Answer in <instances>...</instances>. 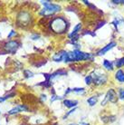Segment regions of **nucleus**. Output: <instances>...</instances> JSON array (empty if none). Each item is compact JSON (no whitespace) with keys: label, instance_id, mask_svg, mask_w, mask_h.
Returning a JSON list of instances; mask_svg holds the SVG:
<instances>
[{"label":"nucleus","instance_id":"obj_1","mask_svg":"<svg viewBox=\"0 0 124 125\" xmlns=\"http://www.w3.org/2000/svg\"><path fill=\"white\" fill-rule=\"evenodd\" d=\"M93 59V55L91 53H83L80 50H74L72 52H68L64 59V62H75V61H83V60Z\"/></svg>","mask_w":124,"mask_h":125},{"label":"nucleus","instance_id":"obj_2","mask_svg":"<svg viewBox=\"0 0 124 125\" xmlns=\"http://www.w3.org/2000/svg\"><path fill=\"white\" fill-rule=\"evenodd\" d=\"M51 28L55 33H63L67 29V23L62 17H56L51 22Z\"/></svg>","mask_w":124,"mask_h":125},{"label":"nucleus","instance_id":"obj_3","mask_svg":"<svg viewBox=\"0 0 124 125\" xmlns=\"http://www.w3.org/2000/svg\"><path fill=\"white\" fill-rule=\"evenodd\" d=\"M41 3L43 5V9L40 12L42 16H50L53 15L54 13L58 12L61 9V6L55 4H52L49 1H42Z\"/></svg>","mask_w":124,"mask_h":125},{"label":"nucleus","instance_id":"obj_4","mask_svg":"<svg viewBox=\"0 0 124 125\" xmlns=\"http://www.w3.org/2000/svg\"><path fill=\"white\" fill-rule=\"evenodd\" d=\"M91 76L93 78V83H94L95 84H103V83H105L107 81V76L104 73L98 74L97 73H93V74H91Z\"/></svg>","mask_w":124,"mask_h":125},{"label":"nucleus","instance_id":"obj_5","mask_svg":"<svg viewBox=\"0 0 124 125\" xmlns=\"http://www.w3.org/2000/svg\"><path fill=\"white\" fill-rule=\"evenodd\" d=\"M108 102H112V103H116L117 102V94H116V93H115L113 89H110L108 91L103 102H102V105H105V103H108Z\"/></svg>","mask_w":124,"mask_h":125},{"label":"nucleus","instance_id":"obj_6","mask_svg":"<svg viewBox=\"0 0 124 125\" xmlns=\"http://www.w3.org/2000/svg\"><path fill=\"white\" fill-rule=\"evenodd\" d=\"M19 46H20V44H19L18 42H16V41H9L8 43H6L5 44V49L8 53H16Z\"/></svg>","mask_w":124,"mask_h":125},{"label":"nucleus","instance_id":"obj_7","mask_svg":"<svg viewBox=\"0 0 124 125\" xmlns=\"http://www.w3.org/2000/svg\"><path fill=\"white\" fill-rule=\"evenodd\" d=\"M28 108L27 106H25V105H23V104H21V105H17V106H16L15 108H13V109H11L8 112V114H10V115H12V114H15V113H20V112H25V111H27Z\"/></svg>","mask_w":124,"mask_h":125},{"label":"nucleus","instance_id":"obj_8","mask_svg":"<svg viewBox=\"0 0 124 125\" xmlns=\"http://www.w3.org/2000/svg\"><path fill=\"white\" fill-rule=\"evenodd\" d=\"M67 53H68V52H66V51H61V52L55 53V54L53 55V60L54 61V62H61V61H64Z\"/></svg>","mask_w":124,"mask_h":125},{"label":"nucleus","instance_id":"obj_9","mask_svg":"<svg viewBox=\"0 0 124 125\" xmlns=\"http://www.w3.org/2000/svg\"><path fill=\"white\" fill-rule=\"evenodd\" d=\"M115 45H116V43H115V42H112V43H110V44H107L105 47H103L102 50L99 51V52L97 53V55L101 56V55H103V54H105V53H107L109 50L112 49V48H113Z\"/></svg>","mask_w":124,"mask_h":125},{"label":"nucleus","instance_id":"obj_10","mask_svg":"<svg viewBox=\"0 0 124 125\" xmlns=\"http://www.w3.org/2000/svg\"><path fill=\"white\" fill-rule=\"evenodd\" d=\"M63 104L68 108H73V107H76V105L78 104V102L72 100H64L63 101Z\"/></svg>","mask_w":124,"mask_h":125},{"label":"nucleus","instance_id":"obj_11","mask_svg":"<svg viewBox=\"0 0 124 125\" xmlns=\"http://www.w3.org/2000/svg\"><path fill=\"white\" fill-rule=\"evenodd\" d=\"M115 78L120 83H124V72L122 70H119L115 73Z\"/></svg>","mask_w":124,"mask_h":125},{"label":"nucleus","instance_id":"obj_12","mask_svg":"<svg viewBox=\"0 0 124 125\" xmlns=\"http://www.w3.org/2000/svg\"><path fill=\"white\" fill-rule=\"evenodd\" d=\"M81 27H82L81 24H78V25L74 27V29L72 30V32L70 34L69 37L72 38V37H76V36H78V31H80V30H81Z\"/></svg>","mask_w":124,"mask_h":125},{"label":"nucleus","instance_id":"obj_13","mask_svg":"<svg viewBox=\"0 0 124 125\" xmlns=\"http://www.w3.org/2000/svg\"><path fill=\"white\" fill-rule=\"evenodd\" d=\"M103 66L105 67L107 70H111L112 71V69H113V63H112L111 61H109V60H103Z\"/></svg>","mask_w":124,"mask_h":125},{"label":"nucleus","instance_id":"obj_14","mask_svg":"<svg viewBox=\"0 0 124 125\" xmlns=\"http://www.w3.org/2000/svg\"><path fill=\"white\" fill-rule=\"evenodd\" d=\"M97 100H98V98H97L96 96H92V97H90L89 99H87V103H89L90 106H93V105L96 104Z\"/></svg>","mask_w":124,"mask_h":125},{"label":"nucleus","instance_id":"obj_15","mask_svg":"<svg viewBox=\"0 0 124 125\" xmlns=\"http://www.w3.org/2000/svg\"><path fill=\"white\" fill-rule=\"evenodd\" d=\"M67 73L65 72V71H63V70H58V71H56L55 73H53V74H51V76H52V79L54 78V77H56V76H60V75H65Z\"/></svg>","mask_w":124,"mask_h":125},{"label":"nucleus","instance_id":"obj_16","mask_svg":"<svg viewBox=\"0 0 124 125\" xmlns=\"http://www.w3.org/2000/svg\"><path fill=\"white\" fill-rule=\"evenodd\" d=\"M115 64H116V66H117L118 68H121V67L124 66V57L120 58V59H118V60H116Z\"/></svg>","mask_w":124,"mask_h":125},{"label":"nucleus","instance_id":"obj_17","mask_svg":"<svg viewBox=\"0 0 124 125\" xmlns=\"http://www.w3.org/2000/svg\"><path fill=\"white\" fill-rule=\"evenodd\" d=\"M72 92L77 93V94H83L84 88H73V89H72Z\"/></svg>","mask_w":124,"mask_h":125},{"label":"nucleus","instance_id":"obj_18","mask_svg":"<svg viewBox=\"0 0 124 125\" xmlns=\"http://www.w3.org/2000/svg\"><path fill=\"white\" fill-rule=\"evenodd\" d=\"M119 97H120L121 100H122V101L124 100V89L123 88H121V89L119 90Z\"/></svg>","mask_w":124,"mask_h":125},{"label":"nucleus","instance_id":"obj_19","mask_svg":"<svg viewBox=\"0 0 124 125\" xmlns=\"http://www.w3.org/2000/svg\"><path fill=\"white\" fill-rule=\"evenodd\" d=\"M85 83H86L87 84H91L93 83V78H92L91 75H88L86 78H85Z\"/></svg>","mask_w":124,"mask_h":125},{"label":"nucleus","instance_id":"obj_20","mask_svg":"<svg viewBox=\"0 0 124 125\" xmlns=\"http://www.w3.org/2000/svg\"><path fill=\"white\" fill-rule=\"evenodd\" d=\"M15 34H16V32L14 31V30H12V31L10 32V34H8V35H7V38H11L13 36V35H15Z\"/></svg>","mask_w":124,"mask_h":125}]
</instances>
